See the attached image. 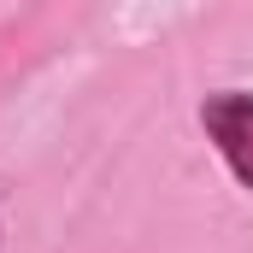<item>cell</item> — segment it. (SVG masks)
Masks as SVG:
<instances>
[{"mask_svg": "<svg viewBox=\"0 0 253 253\" xmlns=\"http://www.w3.org/2000/svg\"><path fill=\"white\" fill-rule=\"evenodd\" d=\"M200 129L212 135V147L224 153V165L253 194V88H218V94H206L200 100Z\"/></svg>", "mask_w": 253, "mask_h": 253, "instance_id": "obj_1", "label": "cell"}]
</instances>
